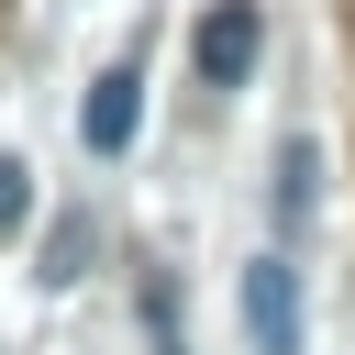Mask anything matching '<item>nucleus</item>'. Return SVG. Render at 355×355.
I'll list each match as a JSON object with an SVG mask.
<instances>
[{
  "label": "nucleus",
  "mask_w": 355,
  "mask_h": 355,
  "mask_svg": "<svg viewBox=\"0 0 355 355\" xmlns=\"http://www.w3.org/2000/svg\"><path fill=\"white\" fill-rule=\"evenodd\" d=\"M189 67H200L211 89H244V78H255V0H211L200 33H189Z\"/></svg>",
  "instance_id": "f03ea898"
},
{
  "label": "nucleus",
  "mask_w": 355,
  "mask_h": 355,
  "mask_svg": "<svg viewBox=\"0 0 355 355\" xmlns=\"http://www.w3.org/2000/svg\"><path fill=\"white\" fill-rule=\"evenodd\" d=\"M22 222H33V166L0 155V233H22Z\"/></svg>",
  "instance_id": "39448f33"
},
{
  "label": "nucleus",
  "mask_w": 355,
  "mask_h": 355,
  "mask_svg": "<svg viewBox=\"0 0 355 355\" xmlns=\"http://www.w3.org/2000/svg\"><path fill=\"white\" fill-rule=\"evenodd\" d=\"M133 122H144V67H111V78L78 100V144H89V155H122Z\"/></svg>",
  "instance_id": "7ed1b4c3"
},
{
  "label": "nucleus",
  "mask_w": 355,
  "mask_h": 355,
  "mask_svg": "<svg viewBox=\"0 0 355 355\" xmlns=\"http://www.w3.org/2000/svg\"><path fill=\"white\" fill-rule=\"evenodd\" d=\"M311 211H322V144L288 133L277 144V233H311Z\"/></svg>",
  "instance_id": "20e7f679"
},
{
  "label": "nucleus",
  "mask_w": 355,
  "mask_h": 355,
  "mask_svg": "<svg viewBox=\"0 0 355 355\" xmlns=\"http://www.w3.org/2000/svg\"><path fill=\"white\" fill-rule=\"evenodd\" d=\"M244 333H255V355H311V311H300V266L288 255L244 266Z\"/></svg>",
  "instance_id": "f257e3e1"
}]
</instances>
